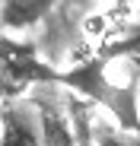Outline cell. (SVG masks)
<instances>
[{
  "mask_svg": "<svg viewBox=\"0 0 140 146\" xmlns=\"http://www.w3.org/2000/svg\"><path fill=\"white\" fill-rule=\"evenodd\" d=\"M54 7H57V0H0V29L10 35L29 32Z\"/></svg>",
  "mask_w": 140,
  "mask_h": 146,
  "instance_id": "cell-4",
  "label": "cell"
},
{
  "mask_svg": "<svg viewBox=\"0 0 140 146\" xmlns=\"http://www.w3.org/2000/svg\"><path fill=\"white\" fill-rule=\"evenodd\" d=\"M35 111H38V133H41V146H77V137H73V127L70 121L64 117V111L41 99L35 102Z\"/></svg>",
  "mask_w": 140,
  "mask_h": 146,
  "instance_id": "cell-5",
  "label": "cell"
},
{
  "mask_svg": "<svg viewBox=\"0 0 140 146\" xmlns=\"http://www.w3.org/2000/svg\"><path fill=\"white\" fill-rule=\"evenodd\" d=\"M57 83L77 89L80 95H86V99L99 102V105H105L127 130H137V95H134L137 86L134 83L118 86L115 80H108V54L83 60L70 70H61Z\"/></svg>",
  "mask_w": 140,
  "mask_h": 146,
  "instance_id": "cell-1",
  "label": "cell"
},
{
  "mask_svg": "<svg viewBox=\"0 0 140 146\" xmlns=\"http://www.w3.org/2000/svg\"><path fill=\"white\" fill-rule=\"evenodd\" d=\"M57 76L61 70L45 60L32 41H19L10 32H0V102H16L32 86L57 83Z\"/></svg>",
  "mask_w": 140,
  "mask_h": 146,
  "instance_id": "cell-2",
  "label": "cell"
},
{
  "mask_svg": "<svg viewBox=\"0 0 140 146\" xmlns=\"http://www.w3.org/2000/svg\"><path fill=\"white\" fill-rule=\"evenodd\" d=\"M0 146H41L35 102H0Z\"/></svg>",
  "mask_w": 140,
  "mask_h": 146,
  "instance_id": "cell-3",
  "label": "cell"
},
{
  "mask_svg": "<svg viewBox=\"0 0 140 146\" xmlns=\"http://www.w3.org/2000/svg\"><path fill=\"white\" fill-rule=\"evenodd\" d=\"M118 3H134V0H118Z\"/></svg>",
  "mask_w": 140,
  "mask_h": 146,
  "instance_id": "cell-6",
  "label": "cell"
}]
</instances>
